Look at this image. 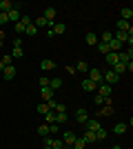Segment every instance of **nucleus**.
I'll use <instances>...</instances> for the list:
<instances>
[{
    "label": "nucleus",
    "instance_id": "e433bc0d",
    "mask_svg": "<svg viewBox=\"0 0 133 149\" xmlns=\"http://www.w3.org/2000/svg\"><path fill=\"white\" fill-rule=\"evenodd\" d=\"M93 102H95L98 107H102V105H104V98H102V96H95V98H93Z\"/></svg>",
    "mask_w": 133,
    "mask_h": 149
},
{
    "label": "nucleus",
    "instance_id": "1a4fd4ad",
    "mask_svg": "<svg viewBox=\"0 0 133 149\" xmlns=\"http://www.w3.org/2000/svg\"><path fill=\"white\" fill-rule=\"evenodd\" d=\"M7 18H9V22H13V25H16V22L20 20V9H18V7H13L11 11H7Z\"/></svg>",
    "mask_w": 133,
    "mask_h": 149
},
{
    "label": "nucleus",
    "instance_id": "2f4dec72",
    "mask_svg": "<svg viewBox=\"0 0 133 149\" xmlns=\"http://www.w3.org/2000/svg\"><path fill=\"white\" fill-rule=\"evenodd\" d=\"M25 33H27V36H36V33H38V27H36V25H29L25 29Z\"/></svg>",
    "mask_w": 133,
    "mask_h": 149
},
{
    "label": "nucleus",
    "instance_id": "dca6fc26",
    "mask_svg": "<svg viewBox=\"0 0 133 149\" xmlns=\"http://www.w3.org/2000/svg\"><path fill=\"white\" fill-rule=\"evenodd\" d=\"M13 9V2L11 0H0V13H7Z\"/></svg>",
    "mask_w": 133,
    "mask_h": 149
},
{
    "label": "nucleus",
    "instance_id": "5701e85b",
    "mask_svg": "<svg viewBox=\"0 0 133 149\" xmlns=\"http://www.w3.org/2000/svg\"><path fill=\"white\" fill-rule=\"evenodd\" d=\"M107 136H109V131L104 129V127H100V129L95 131V140H104V138H107Z\"/></svg>",
    "mask_w": 133,
    "mask_h": 149
},
{
    "label": "nucleus",
    "instance_id": "aec40b11",
    "mask_svg": "<svg viewBox=\"0 0 133 149\" xmlns=\"http://www.w3.org/2000/svg\"><path fill=\"white\" fill-rule=\"evenodd\" d=\"M104 60H107V65H109V67H113L115 62H118V54H115V51H109Z\"/></svg>",
    "mask_w": 133,
    "mask_h": 149
},
{
    "label": "nucleus",
    "instance_id": "7c9ffc66",
    "mask_svg": "<svg viewBox=\"0 0 133 149\" xmlns=\"http://www.w3.org/2000/svg\"><path fill=\"white\" fill-rule=\"evenodd\" d=\"M38 134H40V136H49V125H40V127H38Z\"/></svg>",
    "mask_w": 133,
    "mask_h": 149
},
{
    "label": "nucleus",
    "instance_id": "9b49d317",
    "mask_svg": "<svg viewBox=\"0 0 133 149\" xmlns=\"http://www.w3.org/2000/svg\"><path fill=\"white\" fill-rule=\"evenodd\" d=\"M76 120L80 125H84L89 120V111H87V109H78V111H76Z\"/></svg>",
    "mask_w": 133,
    "mask_h": 149
},
{
    "label": "nucleus",
    "instance_id": "c03bdc74",
    "mask_svg": "<svg viewBox=\"0 0 133 149\" xmlns=\"http://www.w3.org/2000/svg\"><path fill=\"white\" fill-rule=\"evenodd\" d=\"M84 149H89V147H84Z\"/></svg>",
    "mask_w": 133,
    "mask_h": 149
},
{
    "label": "nucleus",
    "instance_id": "423d86ee",
    "mask_svg": "<svg viewBox=\"0 0 133 149\" xmlns=\"http://www.w3.org/2000/svg\"><path fill=\"white\" fill-rule=\"evenodd\" d=\"M84 127H87L89 131H98L102 125H100V120H98V118H91V116H89V120L84 123Z\"/></svg>",
    "mask_w": 133,
    "mask_h": 149
},
{
    "label": "nucleus",
    "instance_id": "cd10ccee",
    "mask_svg": "<svg viewBox=\"0 0 133 149\" xmlns=\"http://www.w3.org/2000/svg\"><path fill=\"white\" fill-rule=\"evenodd\" d=\"M51 109H49V105H47V102H40L38 105V113H42V116H47V113H49Z\"/></svg>",
    "mask_w": 133,
    "mask_h": 149
},
{
    "label": "nucleus",
    "instance_id": "79ce46f5",
    "mask_svg": "<svg viewBox=\"0 0 133 149\" xmlns=\"http://www.w3.org/2000/svg\"><path fill=\"white\" fill-rule=\"evenodd\" d=\"M64 149H73V147H64Z\"/></svg>",
    "mask_w": 133,
    "mask_h": 149
},
{
    "label": "nucleus",
    "instance_id": "f704fd0d",
    "mask_svg": "<svg viewBox=\"0 0 133 149\" xmlns=\"http://www.w3.org/2000/svg\"><path fill=\"white\" fill-rule=\"evenodd\" d=\"M49 136H58V125H49Z\"/></svg>",
    "mask_w": 133,
    "mask_h": 149
},
{
    "label": "nucleus",
    "instance_id": "c756f323",
    "mask_svg": "<svg viewBox=\"0 0 133 149\" xmlns=\"http://www.w3.org/2000/svg\"><path fill=\"white\" fill-rule=\"evenodd\" d=\"M53 111H56V113H67V105H62V102H56Z\"/></svg>",
    "mask_w": 133,
    "mask_h": 149
},
{
    "label": "nucleus",
    "instance_id": "6ab92c4d",
    "mask_svg": "<svg viewBox=\"0 0 133 149\" xmlns=\"http://www.w3.org/2000/svg\"><path fill=\"white\" fill-rule=\"evenodd\" d=\"M82 140H84V143H87V145H91V143H95V131H84V134H82Z\"/></svg>",
    "mask_w": 133,
    "mask_h": 149
},
{
    "label": "nucleus",
    "instance_id": "2eb2a0df",
    "mask_svg": "<svg viewBox=\"0 0 133 149\" xmlns=\"http://www.w3.org/2000/svg\"><path fill=\"white\" fill-rule=\"evenodd\" d=\"M120 16H122L120 20H127V22H129V20L133 18V9H131V7H122V11H120Z\"/></svg>",
    "mask_w": 133,
    "mask_h": 149
},
{
    "label": "nucleus",
    "instance_id": "9d476101",
    "mask_svg": "<svg viewBox=\"0 0 133 149\" xmlns=\"http://www.w3.org/2000/svg\"><path fill=\"white\" fill-rule=\"evenodd\" d=\"M129 36H133V33H127V31H113V40H118V42H127Z\"/></svg>",
    "mask_w": 133,
    "mask_h": 149
},
{
    "label": "nucleus",
    "instance_id": "ea45409f",
    "mask_svg": "<svg viewBox=\"0 0 133 149\" xmlns=\"http://www.w3.org/2000/svg\"><path fill=\"white\" fill-rule=\"evenodd\" d=\"M109 149H122V147H120V145H113V147H109Z\"/></svg>",
    "mask_w": 133,
    "mask_h": 149
},
{
    "label": "nucleus",
    "instance_id": "4c0bfd02",
    "mask_svg": "<svg viewBox=\"0 0 133 149\" xmlns=\"http://www.w3.org/2000/svg\"><path fill=\"white\" fill-rule=\"evenodd\" d=\"M9 22V18H7V13H0V25H7Z\"/></svg>",
    "mask_w": 133,
    "mask_h": 149
},
{
    "label": "nucleus",
    "instance_id": "20e7f679",
    "mask_svg": "<svg viewBox=\"0 0 133 149\" xmlns=\"http://www.w3.org/2000/svg\"><path fill=\"white\" fill-rule=\"evenodd\" d=\"M89 80H93L95 82V85H100V82H102V71H100V69H89Z\"/></svg>",
    "mask_w": 133,
    "mask_h": 149
},
{
    "label": "nucleus",
    "instance_id": "72a5a7b5",
    "mask_svg": "<svg viewBox=\"0 0 133 149\" xmlns=\"http://www.w3.org/2000/svg\"><path fill=\"white\" fill-rule=\"evenodd\" d=\"M11 58H22V47H13V51H11Z\"/></svg>",
    "mask_w": 133,
    "mask_h": 149
},
{
    "label": "nucleus",
    "instance_id": "37998d69",
    "mask_svg": "<svg viewBox=\"0 0 133 149\" xmlns=\"http://www.w3.org/2000/svg\"><path fill=\"white\" fill-rule=\"evenodd\" d=\"M0 82H2V76H0Z\"/></svg>",
    "mask_w": 133,
    "mask_h": 149
},
{
    "label": "nucleus",
    "instance_id": "4be33fe9",
    "mask_svg": "<svg viewBox=\"0 0 133 149\" xmlns=\"http://www.w3.org/2000/svg\"><path fill=\"white\" fill-rule=\"evenodd\" d=\"M78 71H80V74H89V69H91V67H89V62H84V60H80V62H78Z\"/></svg>",
    "mask_w": 133,
    "mask_h": 149
},
{
    "label": "nucleus",
    "instance_id": "58836bf2",
    "mask_svg": "<svg viewBox=\"0 0 133 149\" xmlns=\"http://www.w3.org/2000/svg\"><path fill=\"white\" fill-rule=\"evenodd\" d=\"M40 87H49V78H40Z\"/></svg>",
    "mask_w": 133,
    "mask_h": 149
},
{
    "label": "nucleus",
    "instance_id": "7ed1b4c3",
    "mask_svg": "<svg viewBox=\"0 0 133 149\" xmlns=\"http://www.w3.org/2000/svg\"><path fill=\"white\" fill-rule=\"evenodd\" d=\"M53 96H56V91H51L49 87H40V98H42V102L53 100Z\"/></svg>",
    "mask_w": 133,
    "mask_h": 149
},
{
    "label": "nucleus",
    "instance_id": "6e6552de",
    "mask_svg": "<svg viewBox=\"0 0 133 149\" xmlns=\"http://www.w3.org/2000/svg\"><path fill=\"white\" fill-rule=\"evenodd\" d=\"M95 89H98V85H95L93 80H89V78H84V80H82V91L91 93V91H95Z\"/></svg>",
    "mask_w": 133,
    "mask_h": 149
},
{
    "label": "nucleus",
    "instance_id": "f3484780",
    "mask_svg": "<svg viewBox=\"0 0 133 149\" xmlns=\"http://www.w3.org/2000/svg\"><path fill=\"white\" fill-rule=\"evenodd\" d=\"M84 40H87V45H91V47H95V45H98V36H95L93 31H87Z\"/></svg>",
    "mask_w": 133,
    "mask_h": 149
},
{
    "label": "nucleus",
    "instance_id": "a878e982",
    "mask_svg": "<svg viewBox=\"0 0 133 149\" xmlns=\"http://www.w3.org/2000/svg\"><path fill=\"white\" fill-rule=\"evenodd\" d=\"M95 47H98V51H100L102 56H107V54H109V45L107 42H98Z\"/></svg>",
    "mask_w": 133,
    "mask_h": 149
},
{
    "label": "nucleus",
    "instance_id": "f8f14e48",
    "mask_svg": "<svg viewBox=\"0 0 133 149\" xmlns=\"http://www.w3.org/2000/svg\"><path fill=\"white\" fill-rule=\"evenodd\" d=\"M62 87V78H49V89L51 91H58Z\"/></svg>",
    "mask_w": 133,
    "mask_h": 149
},
{
    "label": "nucleus",
    "instance_id": "0eeeda50",
    "mask_svg": "<svg viewBox=\"0 0 133 149\" xmlns=\"http://www.w3.org/2000/svg\"><path fill=\"white\" fill-rule=\"evenodd\" d=\"M115 27H118L115 31H127V33H133L131 22H127V20H118V22H115Z\"/></svg>",
    "mask_w": 133,
    "mask_h": 149
},
{
    "label": "nucleus",
    "instance_id": "4468645a",
    "mask_svg": "<svg viewBox=\"0 0 133 149\" xmlns=\"http://www.w3.org/2000/svg\"><path fill=\"white\" fill-rule=\"evenodd\" d=\"M111 131H113V134H118V136H122V134H127V131H129V127H127V123H118Z\"/></svg>",
    "mask_w": 133,
    "mask_h": 149
},
{
    "label": "nucleus",
    "instance_id": "39448f33",
    "mask_svg": "<svg viewBox=\"0 0 133 149\" xmlns=\"http://www.w3.org/2000/svg\"><path fill=\"white\" fill-rule=\"evenodd\" d=\"M16 74H18V71H16V67H13V65H9V67L2 69V78H5V80H13V78H16Z\"/></svg>",
    "mask_w": 133,
    "mask_h": 149
},
{
    "label": "nucleus",
    "instance_id": "c9c22d12",
    "mask_svg": "<svg viewBox=\"0 0 133 149\" xmlns=\"http://www.w3.org/2000/svg\"><path fill=\"white\" fill-rule=\"evenodd\" d=\"M67 120V113H56V123L60 125V123H64Z\"/></svg>",
    "mask_w": 133,
    "mask_h": 149
},
{
    "label": "nucleus",
    "instance_id": "bb28decb",
    "mask_svg": "<svg viewBox=\"0 0 133 149\" xmlns=\"http://www.w3.org/2000/svg\"><path fill=\"white\" fill-rule=\"evenodd\" d=\"M111 40H113V31H102V42H111Z\"/></svg>",
    "mask_w": 133,
    "mask_h": 149
},
{
    "label": "nucleus",
    "instance_id": "473e14b6",
    "mask_svg": "<svg viewBox=\"0 0 133 149\" xmlns=\"http://www.w3.org/2000/svg\"><path fill=\"white\" fill-rule=\"evenodd\" d=\"M33 25H36V27H38V29H40V27H49V22H47V20H44L42 16H40V18L36 20V22H33ZM49 29H51V27H49Z\"/></svg>",
    "mask_w": 133,
    "mask_h": 149
},
{
    "label": "nucleus",
    "instance_id": "b1692460",
    "mask_svg": "<svg viewBox=\"0 0 133 149\" xmlns=\"http://www.w3.org/2000/svg\"><path fill=\"white\" fill-rule=\"evenodd\" d=\"M11 62H13V58H11V56H5V58H0V71H2L5 67H9Z\"/></svg>",
    "mask_w": 133,
    "mask_h": 149
},
{
    "label": "nucleus",
    "instance_id": "a19ab883",
    "mask_svg": "<svg viewBox=\"0 0 133 149\" xmlns=\"http://www.w3.org/2000/svg\"><path fill=\"white\" fill-rule=\"evenodd\" d=\"M44 149H53V147H47V145H44Z\"/></svg>",
    "mask_w": 133,
    "mask_h": 149
},
{
    "label": "nucleus",
    "instance_id": "f03ea898",
    "mask_svg": "<svg viewBox=\"0 0 133 149\" xmlns=\"http://www.w3.org/2000/svg\"><path fill=\"white\" fill-rule=\"evenodd\" d=\"M76 138H78V134H76V131H64V136H62V143L67 145V147H73Z\"/></svg>",
    "mask_w": 133,
    "mask_h": 149
},
{
    "label": "nucleus",
    "instance_id": "c85d7f7f",
    "mask_svg": "<svg viewBox=\"0 0 133 149\" xmlns=\"http://www.w3.org/2000/svg\"><path fill=\"white\" fill-rule=\"evenodd\" d=\"M84 147H87V143L82 140V136H78L76 143H73V149H84Z\"/></svg>",
    "mask_w": 133,
    "mask_h": 149
},
{
    "label": "nucleus",
    "instance_id": "393cba45",
    "mask_svg": "<svg viewBox=\"0 0 133 149\" xmlns=\"http://www.w3.org/2000/svg\"><path fill=\"white\" fill-rule=\"evenodd\" d=\"M51 147H53V149H64L67 145L62 143V138H53V140H51Z\"/></svg>",
    "mask_w": 133,
    "mask_h": 149
},
{
    "label": "nucleus",
    "instance_id": "ddd939ff",
    "mask_svg": "<svg viewBox=\"0 0 133 149\" xmlns=\"http://www.w3.org/2000/svg\"><path fill=\"white\" fill-rule=\"evenodd\" d=\"M51 31H53V36H62L64 31H67V25H62V22H56V25L51 27Z\"/></svg>",
    "mask_w": 133,
    "mask_h": 149
},
{
    "label": "nucleus",
    "instance_id": "f257e3e1",
    "mask_svg": "<svg viewBox=\"0 0 133 149\" xmlns=\"http://www.w3.org/2000/svg\"><path fill=\"white\" fill-rule=\"evenodd\" d=\"M98 96H102V98H111V85H107V82H102V85H98Z\"/></svg>",
    "mask_w": 133,
    "mask_h": 149
},
{
    "label": "nucleus",
    "instance_id": "412c9836",
    "mask_svg": "<svg viewBox=\"0 0 133 149\" xmlns=\"http://www.w3.org/2000/svg\"><path fill=\"white\" fill-rule=\"evenodd\" d=\"M111 113H113V105H104L100 111H98V116H111Z\"/></svg>",
    "mask_w": 133,
    "mask_h": 149
},
{
    "label": "nucleus",
    "instance_id": "a211bd4d",
    "mask_svg": "<svg viewBox=\"0 0 133 149\" xmlns=\"http://www.w3.org/2000/svg\"><path fill=\"white\" fill-rule=\"evenodd\" d=\"M40 69L42 71H51V69H56V62L53 60H40Z\"/></svg>",
    "mask_w": 133,
    "mask_h": 149
}]
</instances>
